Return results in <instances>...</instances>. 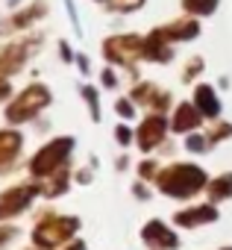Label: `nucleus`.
<instances>
[{"mask_svg":"<svg viewBox=\"0 0 232 250\" xmlns=\"http://www.w3.org/2000/svg\"><path fill=\"white\" fill-rule=\"evenodd\" d=\"M217 0H185V6L194 9V12H212Z\"/></svg>","mask_w":232,"mask_h":250,"instance_id":"1","label":"nucleus"}]
</instances>
